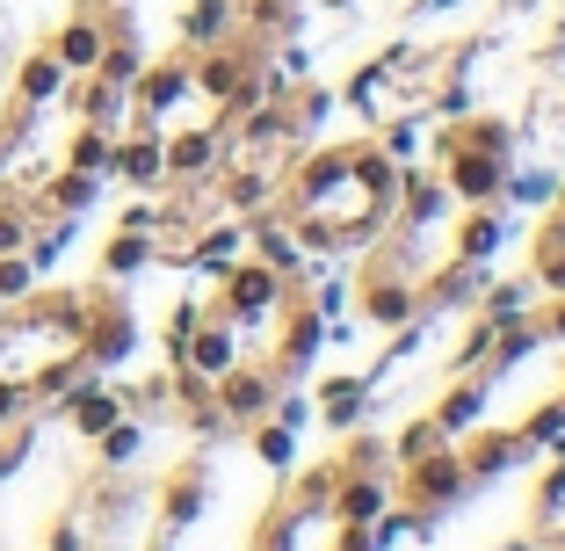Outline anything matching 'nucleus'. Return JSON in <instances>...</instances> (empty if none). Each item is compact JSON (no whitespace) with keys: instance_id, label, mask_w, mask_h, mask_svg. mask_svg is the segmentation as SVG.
I'll return each instance as SVG.
<instances>
[{"instance_id":"f257e3e1","label":"nucleus","mask_w":565,"mask_h":551,"mask_svg":"<svg viewBox=\"0 0 565 551\" xmlns=\"http://www.w3.org/2000/svg\"><path fill=\"white\" fill-rule=\"evenodd\" d=\"M102 59V30L95 22H73L66 36H58V66H95Z\"/></svg>"},{"instance_id":"f03ea898","label":"nucleus","mask_w":565,"mask_h":551,"mask_svg":"<svg viewBox=\"0 0 565 551\" xmlns=\"http://www.w3.org/2000/svg\"><path fill=\"white\" fill-rule=\"evenodd\" d=\"M58 81H66V66H58V51H44V59H30V66H22V95H30V102L58 95Z\"/></svg>"},{"instance_id":"7ed1b4c3","label":"nucleus","mask_w":565,"mask_h":551,"mask_svg":"<svg viewBox=\"0 0 565 551\" xmlns=\"http://www.w3.org/2000/svg\"><path fill=\"white\" fill-rule=\"evenodd\" d=\"M87 197H95V182H87V174H66V182H51V203H66V211H81Z\"/></svg>"},{"instance_id":"20e7f679","label":"nucleus","mask_w":565,"mask_h":551,"mask_svg":"<svg viewBox=\"0 0 565 551\" xmlns=\"http://www.w3.org/2000/svg\"><path fill=\"white\" fill-rule=\"evenodd\" d=\"M22 290H30V262L0 254V298H22Z\"/></svg>"},{"instance_id":"39448f33","label":"nucleus","mask_w":565,"mask_h":551,"mask_svg":"<svg viewBox=\"0 0 565 551\" xmlns=\"http://www.w3.org/2000/svg\"><path fill=\"white\" fill-rule=\"evenodd\" d=\"M146 262V247H138V240H117V247H109V268H138Z\"/></svg>"}]
</instances>
